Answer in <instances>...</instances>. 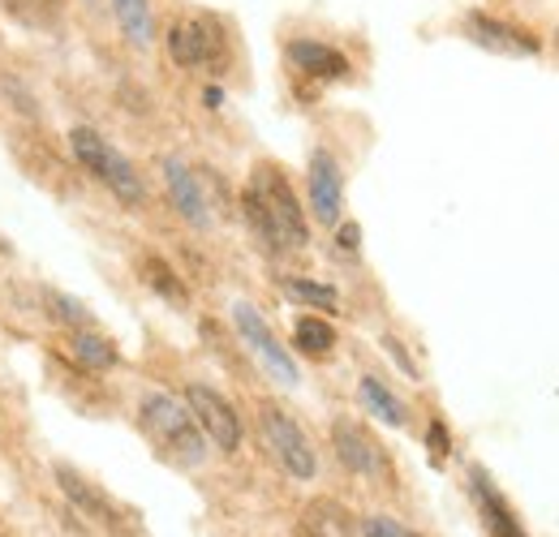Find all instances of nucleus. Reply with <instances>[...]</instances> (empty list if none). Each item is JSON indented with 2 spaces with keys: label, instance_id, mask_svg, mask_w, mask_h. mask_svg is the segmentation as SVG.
<instances>
[{
  "label": "nucleus",
  "instance_id": "27",
  "mask_svg": "<svg viewBox=\"0 0 559 537\" xmlns=\"http://www.w3.org/2000/svg\"><path fill=\"white\" fill-rule=\"evenodd\" d=\"M336 246H341V250H345V254H357V250H361V228H357V224H345V219H341V224H336Z\"/></svg>",
  "mask_w": 559,
  "mask_h": 537
},
{
  "label": "nucleus",
  "instance_id": "9",
  "mask_svg": "<svg viewBox=\"0 0 559 537\" xmlns=\"http://www.w3.org/2000/svg\"><path fill=\"white\" fill-rule=\"evenodd\" d=\"M332 448H336V461L349 473H357V477H370V481H388L392 477V461L379 448V439L366 426L349 421V417L332 421Z\"/></svg>",
  "mask_w": 559,
  "mask_h": 537
},
{
  "label": "nucleus",
  "instance_id": "24",
  "mask_svg": "<svg viewBox=\"0 0 559 537\" xmlns=\"http://www.w3.org/2000/svg\"><path fill=\"white\" fill-rule=\"evenodd\" d=\"M44 310H48L52 323H61V327H70V332L95 327V314L86 310V301H78V297L61 293V288H44Z\"/></svg>",
  "mask_w": 559,
  "mask_h": 537
},
{
  "label": "nucleus",
  "instance_id": "18",
  "mask_svg": "<svg viewBox=\"0 0 559 537\" xmlns=\"http://www.w3.org/2000/svg\"><path fill=\"white\" fill-rule=\"evenodd\" d=\"M0 9H4L17 26L39 31V35H52V31H61V22H66V0H0Z\"/></svg>",
  "mask_w": 559,
  "mask_h": 537
},
{
  "label": "nucleus",
  "instance_id": "2",
  "mask_svg": "<svg viewBox=\"0 0 559 537\" xmlns=\"http://www.w3.org/2000/svg\"><path fill=\"white\" fill-rule=\"evenodd\" d=\"M70 151H73V159H78V168H82L86 177H95L117 202H126V206H142V202H146V186H142L139 168H134L108 138L99 134V130H86V126L70 130Z\"/></svg>",
  "mask_w": 559,
  "mask_h": 537
},
{
  "label": "nucleus",
  "instance_id": "15",
  "mask_svg": "<svg viewBox=\"0 0 559 537\" xmlns=\"http://www.w3.org/2000/svg\"><path fill=\"white\" fill-rule=\"evenodd\" d=\"M297 537H357V521L336 499H310L297 521Z\"/></svg>",
  "mask_w": 559,
  "mask_h": 537
},
{
  "label": "nucleus",
  "instance_id": "25",
  "mask_svg": "<svg viewBox=\"0 0 559 537\" xmlns=\"http://www.w3.org/2000/svg\"><path fill=\"white\" fill-rule=\"evenodd\" d=\"M426 448H430V461H435V465H443V461L452 456V434H448V426H443L439 417L426 426Z\"/></svg>",
  "mask_w": 559,
  "mask_h": 537
},
{
  "label": "nucleus",
  "instance_id": "23",
  "mask_svg": "<svg viewBox=\"0 0 559 537\" xmlns=\"http://www.w3.org/2000/svg\"><path fill=\"white\" fill-rule=\"evenodd\" d=\"M280 288H284V297H293L310 310H341V293L332 284H319V279H306V275H284Z\"/></svg>",
  "mask_w": 559,
  "mask_h": 537
},
{
  "label": "nucleus",
  "instance_id": "8",
  "mask_svg": "<svg viewBox=\"0 0 559 537\" xmlns=\"http://www.w3.org/2000/svg\"><path fill=\"white\" fill-rule=\"evenodd\" d=\"M181 401L190 404V413H194L199 430L207 434L211 448H219L228 456L241 448V417H237V408L224 401L215 387H207V383H186V396Z\"/></svg>",
  "mask_w": 559,
  "mask_h": 537
},
{
  "label": "nucleus",
  "instance_id": "12",
  "mask_svg": "<svg viewBox=\"0 0 559 537\" xmlns=\"http://www.w3.org/2000/svg\"><path fill=\"white\" fill-rule=\"evenodd\" d=\"M52 477H57V486H61V494L70 499L73 508L86 516V521H95V525H104V529H112V534H121L126 529V516H121V508L95 486V481H86L82 473L73 469V465H52Z\"/></svg>",
  "mask_w": 559,
  "mask_h": 537
},
{
  "label": "nucleus",
  "instance_id": "4",
  "mask_svg": "<svg viewBox=\"0 0 559 537\" xmlns=\"http://www.w3.org/2000/svg\"><path fill=\"white\" fill-rule=\"evenodd\" d=\"M233 327H237L241 344L250 348V357L263 366V374H267L276 387H288V392H293V387L301 383V370H297L288 344H280V336L272 332V323L259 314V306L237 301V306H233Z\"/></svg>",
  "mask_w": 559,
  "mask_h": 537
},
{
  "label": "nucleus",
  "instance_id": "13",
  "mask_svg": "<svg viewBox=\"0 0 559 537\" xmlns=\"http://www.w3.org/2000/svg\"><path fill=\"white\" fill-rule=\"evenodd\" d=\"M284 61L293 65V73L310 77V82H345L353 77V61L323 39H288L284 44Z\"/></svg>",
  "mask_w": 559,
  "mask_h": 537
},
{
  "label": "nucleus",
  "instance_id": "19",
  "mask_svg": "<svg viewBox=\"0 0 559 537\" xmlns=\"http://www.w3.org/2000/svg\"><path fill=\"white\" fill-rule=\"evenodd\" d=\"M241 219H246V228H250V237L259 241V250L263 254H284V241H280V232H276V219H272V211L263 206V199L254 194V186H246L241 190Z\"/></svg>",
  "mask_w": 559,
  "mask_h": 537
},
{
  "label": "nucleus",
  "instance_id": "28",
  "mask_svg": "<svg viewBox=\"0 0 559 537\" xmlns=\"http://www.w3.org/2000/svg\"><path fill=\"white\" fill-rule=\"evenodd\" d=\"M383 348H388V353H392V357H396V366H401V370H405V374H409V379H418V366H414V361H409V353H405V348H401V339H396V336H383Z\"/></svg>",
  "mask_w": 559,
  "mask_h": 537
},
{
  "label": "nucleus",
  "instance_id": "3",
  "mask_svg": "<svg viewBox=\"0 0 559 537\" xmlns=\"http://www.w3.org/2000/svg\"><path fill=\"white\" fill-rule=\"evenodd\" d=\"M259 430H263L267 452L276 456V465L288 473V477L310 481V477L319 473V452H314L310 434L297 426V417H288V408L263 401L259 404Z\"/></svg>",
  "mask_w": 559,
  "mask_h": 537
},
{
  "label": "nucleus",
  "instance_id": "10",
  "mask_svg": "<svg viewBox=\"0 0 559 537\" xmlns=\"http://www.w3.org/2000/svg\"><path fill=\"white\" fill-rule=\"evenodd\" d=\"M159 168H164V190H168L173 211H177L190 228L207 232L211 224H215V215H211V199H207V190H203V172H194L181 155H168Z\"/></svg>",
  "mask_w": 559,
  "mask_h": 537
},
{
  "label": "nucleus",
  "instance_id": "22",
  "mask_svg": "<svg viewBox=\"0 0 559 537\" xmlns=\"http://www.w3.org/2000/svg\"><path fill=\"white\" fill-rule=\"evenodd\" d=\"M293 348L306 353V357H328L336 348V327L328 319H319V314H301L293 323Z\"/></svg>",
  "mask_w": 559,
  "mask_h": 537
},
{
  "label": "nucleus",
  "instance_id": "14",
  "mask_svg": "<svg viewBox=\"0 0 559 537\" xmlns=\"http://www.w3.org/2000/svg\"><path fill=\"white\" fill-rule=\"evenodd\" d=\"M469 494H474V508H478V516H483L490 537H530L521 529L516 512L508 508V499L495 490V481L483 469H469Z\"/></svg>",
  "mask_w": 559,
  "mask_h": 537
},
{
  "label": "nucleus",
  "instance_id": "6",
  "mask_svg": "<svg viewBox=\"0 0 559 537\" xmlns=\"http://www.w3.org/2000/svg\"><path fill=\"white\" fill-rule=\"evenodd\" d=\"M168 57H173L181 69L224 65V57H228L224 22L211 17V13L186 17V22H173V26H168Z\"/></svg>",
  "mask_w": 559,
  "mask_h": 537
},
{
  "label": "nucleus",
  "instance_id": "16",
  "mask_svg": "<svg viewBox=\"0 0 559 537\" xmlns=\"http://www.w3.org/2000/svg\"><path fill=\"white\" fill-rule=\"evenodd\" d=\"M357 401H361V408H366L374 421H383V426H392V430H405V426H409V408L401 404V396H396L379 374H361V379H357Z\"/></svg>",
  "mask_w": 559,
  "mask_h": 537
},
{
  "label": "nucleus",
  "instance_id": "30",
  "mask_svg": "<svg viewBox=\"0 0 559 537\" xmlns=\"http://www.w3.org/2000/svg\"><path fill=\"white\" fill-rule=\"evenodd\" d=\"M556 52H559V31H556Z\"/></svg>",
  "mask_w": 559,
  "mask_h": 537
},
{
  "label": "nucleus",
  "instance_id": "11",
  "mask_svg": "<svg viewBox=\"0 0 559 537\" xmlns=\"http://www.w3.org/2000/svg\"><path fill=\"white\" fill-rule=\"evenodd\" d=\"M306 199H310V211L319 224L336 228L345 219V172L336 164L332 151H314L310 155V168H306Z\"/></svg>",
  "mask_w": 559,
  "mask_h": 537
},
{
  "label": "nucleus",
  "instance_id": "1",
  "mask_svg": "<svg viewBox=\"0 0 559 537\" xmlns=\"http://www.w3.org/2000/svg\"><path fill=\"white\" fill-rule=\"evenodd\" d=\"M139 426L168 461L190 465V469L207 461V434L199 430L186 401H177L168 392H146L139 404Z\"/></svg>",
  "mask_w": 559,
  "mask_h": 537
},
{
  "label": "nucleus",
  "instance_id": "7",
  "mask_svg": "<svg viewBox=\"0 0 559 537\" xmlns=\"http://www.w3.org/2000/svg\"><path fill=\"white\" fill-rule=\"evenodd\" d=\"M461 35L469 44H478L483 52H495V57H538L543 52V39L534 31H525L521 22L483 13V9H469L461 17Z\"/></svg>",
  "mask_w": 559,
  "mask_h": 537
},
{
  "label": "nucleus",
  "instance_id": "17",
  "mask_svg": "<svg viewBox=\"0 0 559 537\" xmlns=\"http://www.w3.org/2000/svg\"><path fill=\"white\" fill-rule=\"evenodd\" d=\"M117 31L126 35V44L134 48H151L155 44V4L151 0H108Z\"/></svg>",
  "mask_w": 559,
  "mask_h": 537
},
{
  "label": "nucleus",
  "instance_id": "29",
  "mask_svg": "<svg viewBox=\"0 0 559 537\" xmlns=\"http://www.w3.org/2000/svg\"><path fill=\"white\" fill-rule=\"evenodd\" d=\"M0 254H9V241H4V237H0Z\"/></svg>",
  "mask_w": 559,
  "mask_h": 537
},
{
  "label": "nucleus",
  "instance_id": "21",
  "mask_svg": "<svg viewBox=\"0 0 559 537\" xmlns=\"http://www.w3.org/2000/svg\"><path fill=\"white\" fill-rule=\"evenodd\" d=\"M70 348H73V357H78L86 370H112V366H121V353H117V344L104 336V332H95V327H82V332H73Z\"/></svg>",
  "mask_w": 559,
  "mask_h": 537
},
{
  "label": "nucleus",
  "instance_id": "26",
  "mask_svg": "<svg viewBox=\"0 0 559 537\" xmlns=\"http://www.w3.org/2000/svg\"><path fill=\"white\" fill-rule=\"evenodd\" d=\"M361 537H418V534L405 529V525H396L392 516H370V521L361 525Z\"/></svg>",
  "mask_w": 559,
  "mask_h": 537
},
{
  "label": "nucleus",
  "instance_id": "20",
  "mask_svg": "<svg viewBox=\"0 0 559 537\" xmlns=\"http://www.w3.org/2000/svg\"><path fill=\"white\" fill-rule=\"evenodd\" d=\"M142 284L155 293V297H164V301H173V306H186L190 301V288H186V279L177 275V271L168 267L159 254H142Z\"/></svg>",
  "mask_w": 559,
  "mask_h": 537
},
{
  "label": "nucleus",
  "instance_id": "5",
  "mask_svg": "<svg viewBox=\"0 0 559 537\" xmlns=\"http://www.w3.org/2000/svg\"><path fill=\"white\" fill-rule=\"evenodd\" d=\"M250 186H254V194L263 199V206L272 211L284 250H306V246H310V224H306L301 199L293 194L288 177L280 172L276 164H259V168L250 172Z\"/></svg>",
  "mask_w": 559,
  "mask_h": 537
}]
</instances>
